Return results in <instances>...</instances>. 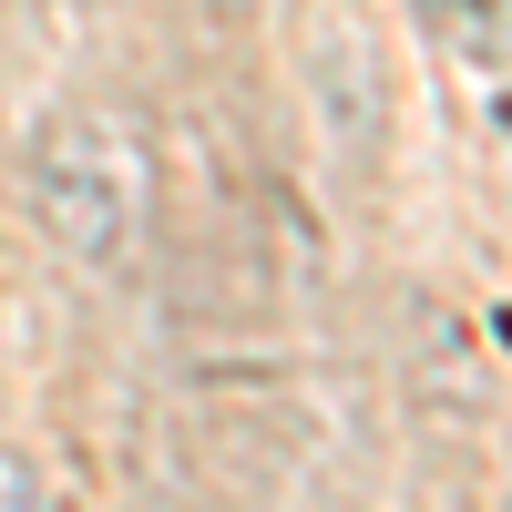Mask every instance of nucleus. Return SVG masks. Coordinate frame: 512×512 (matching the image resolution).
I'll return each instance as SVG.
<instances>
[{"instance_id":"nucleus-1","label":"nucleus","mask_w":512,"mask_h":512,"mask_svg":"<svg viewBox=\"0 0 512 512\" xmlns=\"http://www.w3.org/2000/svg\"><path fill=\"white\" fill-rule=\"evenodd\" d=\"M41 195H52V236L103 267V256H123V226H134V195H144V164H134V144H123V134L82 123V134H62Z\"/></svg>"},{"instance_id":"nucleus-2","label":"nucleus","mask_w":512,"mask_h":512,"mask_svg":"<svg viewBox=\"0 0 512 512\" xmlns=\"http://www.w3.org/2000/svg\"><path fill=\"white\" fill-rule=\"evenodd\" d=\"M0 512H41V472L21 451H0Z\"/></svg>"}]
</instances>
